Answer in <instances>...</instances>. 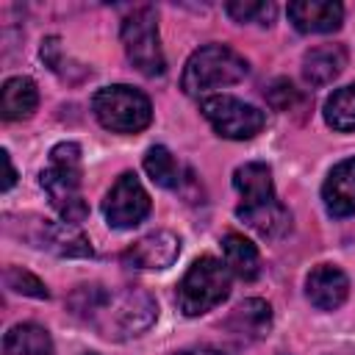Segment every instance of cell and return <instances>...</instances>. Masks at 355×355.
I'll use <instances>...</instances> for the list:
<instances>
[{"label": "cell", "instance_id": "obj_19", "mask_svg": "<svg viewBox=\"0 0 355 355\" xmlns=\"http://www.w3.org/2000/svg\"><path fill=\"white\" fill-rule=\"evenodd\" d=\"M3 352L6 355H53V341L44 327L25 322V324H14L6 333Z\"/></svg>", "mask_w": 355, "mask_h": 355}, {"label": "cell", "instance_id": "obj_13", "mask_svg": "<svg viewBox=\"0 0 355 355\" xmlns=\"http://www.w3.org/2000/svg\"><path fill=\"white\" fill-rule=\"evenodd\" d=\"M322 200L330 216H355V155L338 161L324 183H322Z\"/></svg>", "mask_w": 355, "mask_h": 355}, {"label": "cell", "instance_id": "obj_12", "mask_svg": "<svg viewBox=\"0 0 355 355\" xmlns=\"http://www.w3.org/2000/svg\"><path fill=\"white\" fill-rule=\"evenodd\" d=\"M33 244L42 247V250H50L61 258H89L92 255V244L80 233V227L72 225V222H64V219L61 222L39 219Z\"/></svg>", "mask_w": 355, "mask_h": 355}, {"label": "cell", "instance_id": "obj_25", "mask_svg": "<svg viewBox=\"0 0 355 355\" xmlns=\"http://www.w3.org/2000/svg\"><path fill=\"white\" fill-rule=\"evenodd\" d=\"M178 355H230L225 349H216V347H194V349H183Z\"/></svg>", "mask_w": 355, "mask_h": 355}, {"label": "cell", "instance_id": "obj_21", "mask_svg": "<svg viewBox=\"0 0 355 355\" xmlns=\"http://www.w3.org/2000/svg\"><path fill=\"white\" fill-rule=\"evenodd\" d=\"M144 169H147L150 180L158 183V186H164V189H178L180 186V166H178L175 155L166 147H161V144H155V147L147 150Z\"/></svg>", "mask_w": 355, "mask_h": 355}, {"label": "cell", "instance_id": "obj_6", "mask_svg": "<svg viewBox=\"0 0 355 355\" xmlns=\"http://www.w3.org/2000/svg\"><path fill=\"white\" fill-rule=\"evenodd\" d=\"M227 294H230V269L225 261L214 255L197 258L178 283V305L186 316H200L216 308Z\"/></svg>", "mask_w": 355, "mask_h": 355}, {"label": "cell", "instance_id": "obj_4", "mask_svg": "<svg viewBox=\"0 0 355 355\" xmlns=\"http://www.w3.org/2000/svg\"><path fill=\"white\" fill-rule=\"evenodd\" d=\"M247 72H250L247 61L233 47L205 44L189 55V61L183 67L180 89L189 97H202L211 89H222V86H233V83L244 80Z\"/></svg>", "mask_w": 355, "mask_h": 355}, {"label": "cell", "instance_id": "obj_24", "mask_svg": "<svg viewBox=\"0 0 355 355\" xmlns=\"http://www.w3.org/2000/svg\"><path fill=\"white\" fill-rule=\"evenodd\" d=\"M3 164H6V180H3V189L8 191L14 183H17V172H14V164H11V155L3 150Z\"/></svg>", "mask_w": 355, "mask_h": 355}, {"label": "cell", "instance_id": "obj_2", "mask_svg": "<svg viewBox=\"0 0 355 355\" xmlns=\"http://www.w3.org/2000/svg\"><path fill=\"white\" fill-rule=\"evenodd\" d=\"M233 186L241 197L236 216L263 239H280L291 230V214L277 200L272 169L263 161H250L233 172Z\"/></svg>", "mask_w": 355, "mask_h": 355}, {"label": "cell", "instance_id": "obj_5", "mask_svg": "<svg viewBox=\"0 0 355 355\" xmlns=\"http://www.w3.org/2000/svg\"><path fill=\"white\" fill-rule=\"evenodd\" d=\"M92 111L97 122L111 133H139L153 119L150 97L128 83L97 89L92 97Z\"/></svg>", "mask_w": 355, "mask_h": 355}, {"label": "cell", "instance_id": "obj_15", "mask_svg": "<svg viewBox=\"0 0 355 355\" xmlns=\"http://www.w3.org/2000/svg\"><path fill=\"white\" fill-rule=\"evenodd\" d=\"M225 327L241 338V341H258L269 333L272 327V308L263 302V300H244L233 308V313L227 316Z\"/></svg>", "mask_w": 355, "mask_h": 355}, {"label": "cell", "instance_id": "obj_10", "mask_svg": "<svg viewBox=\"0 0 355 355\" xmlns=\"http://www.w3.org/2000/svg\"><path fill=\"white\" fill-rule=\"evenodd\" d=\"M180 255V239L169 230H153L125 250L122 261L133 269H166Z\"/></svg>", "mask_w": 355, "mask_h": 355}, {"label": "cell", "instance_id": "obj_18", "mask_svg": "<svg viewBox=\"0 0 355 355\" xmlns=\"http://www.w3.org/2000/svg\"><path fill=\"white\" fill-rule=\"evenodd\" d=\"M222 250H225V263L230 269V275L241 277V280H255L258 272H261V255H258V247L239 236V233H227L222 239Z\"/></svg>", "mask_w": 355, "mask_h": 355}, {"label": "cell", "instance_id": "obj_9", "mask_svg": "<svg viewBox=\"0 0 355 355\" xmlns=\"http://www.w3.org/2000/svg\"><path fill=\"white\" fill-rule=\"evenodd\" d=\"M103 214H105V222L116 230H130L147 219L150 194L144 191L141 180L133 172H122L114 180V186L103 200Z\"/></svg>", "mask_w": 355, "mask_h": 355}, {"label": "cell", "instance_id": "obj_17", "mask_svg": "<svg viewBox=\"0 0 355 355\" xmlns=\"http://www.w3.org/2000/svg\"><path fill=\"white\" fill-rule=\"evenodd\" d=\"M39 105V89L31 78H8L0 89V114L8 122H19L28 119Z\"/></svg>", "mask_w": 355, "mask_h": 355}, {"label": "cell", "instance_id": "obj_1", "mask_svg": "<svg viewBox=\"0 0 355 355\" xmlns=\"http://www.w3.org/2000/svg\"><path fill=\"white\" fill-rule=\"evenodd\" d=\"M72 313L89 322L105 338H133L141 336L158 316L155 300L141 288L108 291L103 286H80L72 300Z\"/></svg>", "mask_w": 355, "mask_h": 355}, {"label": "cell", "instance_id": "obj_16", "mask_svg": "<svg viewBox=\"0 0 355 355\" xmlns=\"http://www.w3.org/2000/svg\"><path fill=\"white\" fill-rule=\"evenodd\" d=\"M347 67V50L341 44H319L302 55V78L311 86H327Z\"/></svg>", "mask_w": 355, "mask_h": 355}, {"label": "cell", "instance_id": "obj_3", "mask_svg": "<svg viewBox=\"0 0 355 355\" xmlns=\"http://www.w3.org/2000/svg\"><path fill=\"white\" fill-rule=\"evenodd\" d=\"M80 147L75 141H61L50 150V161L39 175V183L50 200V205L58 211L64 222H83L89 214V205L80 191Z\"/></svg>", "mask_w": 355, "mask_h": 355}, {"label": "cell", "instance_id": "obj_22", "mask_svg": "<svg viewBox=\"0 0 355 355\" xmlns=\"http://www.w3.org/2000/svg\"><path fill=\"white\" fill-rule=\"evenodd\" d=\"M225 11L236 22H258V25H269L277 14L275 3H263V0H233L225 6Z\"/></svg>", "mask_w": 355, "mask_h": 355}, {"label": "cell", "instance_id": "obj_20", "mask_svg": "<svg viewBox=\"0 0 355 355\" xmlns=\"http://www.w3.org/2000/svg\"><path fill=\"white\" fill-rule=\"evenodd\" d=\"M324 122L338 133L355 130V83L336 89L324 103Z\"/></svg>", "mask_w": 355, "mask_h": 355}, {"label": "cell", "instance_id": "obj_23", "mask_svg": "<svg viewBox=\"0 0 355 355\" xmlns=\"http://www.w3.org/2000/svg\"><path fill=\"white\" fill-rule=\"evenodd\" d=\"M3 280H6V288L17 291V294L36 297V300H47V297H50L47 286H44L36 275H31V272H25V269H19V266H8L6 275H3Z\"/></svg>", "mask_w": 355, "mask_h": 355}, {"label": "cell", "instance_id": "obj_14", "mask_svg": "<svg viewBox=\"0 0 355 355\" xmlns=\"http://www.w3.org/2000/svg\"><path fill=\"white\" fill-rule=\"evenodd\" d=\"M288 19L300 33H333L341 28L344 8L333 0H297L288 3Z\"/></svg>", "mask_w": 355, "mask_h": 355}, {"label": "cell", "instance_id": "obj_7", "mask_svg": "<svg viewBox=\"0 0 355 355\" xmlns=\"http://www.w3.org/2000/svg\"><path fill=\"white\" fill-rule=\"evenodd\" d=\"M122 47L128 61L147 78L164 75L166 58L158 39V14L153 6H139L122 19Z\"/></svg>", "mask_w": 355, "mask_h": 355}, {"label": "cell", "instance_id": "obj_11", "mask_svg": "<svg viewBox=\"0 0 355 355\" xmlns=\"http://www.w3.org/2000/svg\"><path fill=\"white\" fill-rule=\"evenodd\" d=\"M347 294H349V277L333 263H319L305 277V297L319 311L341 308Z\"/></svg>", "mask_w": 355, "mask_h": 355}, {"label": "cell", "instance_id": "obj_8", "mask_svg": "<svg viewBox=\"0 0 355 355\" xmlns=\"http://www.w3.org/2000/svg\"><path fill=\"white\" fill-rule=\"evenodd\" d=\"M202 116L208 119V125L214 128L216 136L222 139H233V141H244L252 139L263 130L266 116L261 108L230 97V94H214V97H202L200 103Z\"/></svg>", "mask_w": 355, "mask_h": 355}]
</instances>
